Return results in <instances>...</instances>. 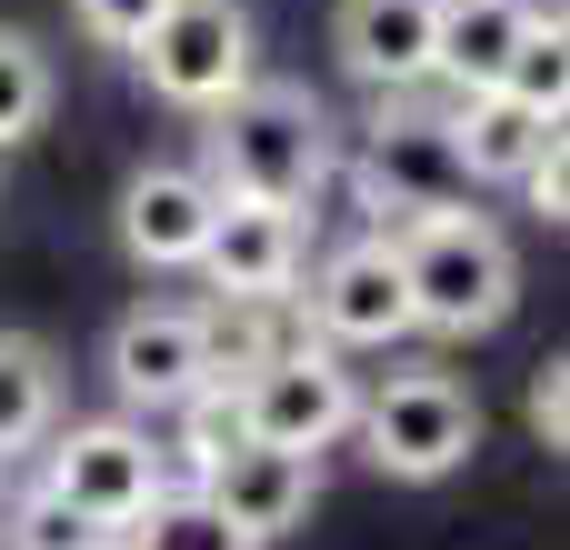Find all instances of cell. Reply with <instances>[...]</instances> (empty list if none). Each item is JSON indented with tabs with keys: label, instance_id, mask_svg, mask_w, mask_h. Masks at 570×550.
Wrapping results in <instances>:
<instances>
[{
	"label": "cell",
	"instance_id": "obj_7",
	"mask_svg": "<svg viewBox=\"0 0 570 550\" xmlns=\"http://www.w3.org/2000/svg\"><path fill=\"white\" fill-rule=\"evenodd\" d=\"M361 190H371V210H391V230L421 220V210L471 200V170L451 150V110H411V90H381L371 150H361Z\"/></svg>",
	"mask_w": 570,
	"mask_h": 550
},
{
	"label": "cell",
	"instance_id": "obj_22",
	"mask_svg": "<svg viewBox=\"0 0 570 550\" xmlns=\"http://www.w3.org/2000/svg\"><path fill=\"white\" fill-rule=\"evenodd\" d=\"M521 411H531V431L561 451L570 441V361H541V371H531V401H521Z\"/></svg>",
	"mask_w": 570,
	"mask_h": 550
},
{
	"label": "cell",
	"instance_id": "obj_1",
	"mask_svg": "<svg viewBox=\"0 0 570 550\" xmlns=\"http://www.w3.org/2000/svg\"><path fill=\"white\" fill-rule=\"evenodd\" d=\"M210 130V160H200V180L220 190V200H281V210H301L321 180H331V110L311 100V90H291V80H240L220 110H200Z\"/></svg>",
	"mask_w": 570,
	"mask_h": 550
},
{
	"label": "cell",
	"instance_id": "obj_19",
	"mask_svg": "<svg viewBox=\"0 0 570 550\" xmlns=\"http://www.w3.org/2000/svg\"><path fill=\"white\" fill-rule=\"evenodd\" d=\"M40 110H50V60H40V40H30V30H0V150L30 140Z\"/></svg>",
	"mask_w": 570,
	"mask_h": 550
},
{
	"label": "cell",
	"instance_id": "obj_16",
	"mask_svg": "<svg viewBox=\"0 0 570 550\" xmlns=\"http://www.w3.org/2000/svg\"><path fill=\"white\" fill-rule=\"evenodd\" d=\"M50 421H60V371H50V351L20 341V331H0V461L30 451V441H50Z\"/></svg>",
	"mask_w": 570,
	"mask_h": 550
},
{
	"label": "cell",
	"instance_id": "obj_11",
	"mask_svg": "<svg viewBox=\"0 0 570 550\" xmlns=\"http://www.w3.org/2000/svg\"><path fill=\"white\" fill-rule=\"evenodd\" d=\"M110 381H120L130 411H180L190 391H210L200 311H180V301H140V311L110 331Z\"/></svg>",
	"mask_w": 570,
	"mask_h": 550
},
{
	"label": "cell",
	"instance_id": "obj_23",
	"mask_svg": "<svg viewBox=\"0 0 570 550\" xmlns=\"http://www.w3.org/2000/svg\"><path fill=\"white\" fill-rule=\"evenodd\" d=\"M521 190H531V210H541V220H561V210H570V160H561V130H551V140L531 150Z\"/></svg>",
	"mask_w": 570,
	"mask_h": 550
},
{
	"label": "cell",
	"instance_id": "obj_15",
	"mask_svg": "<svg viewBox=\"0 0 570 550\" xmlns=\"http://www.w3.org/2000/svg\"><path fill=\"white\" fill-rule=\"evenodd\" d=\"M521 30H531V0H441L431 80H441V90H491Z\"/></svg>",
	"mask_w": 570,
	"mask_h": 550
},
{
	"label": "cell",
	"instance_id": "obj_20",
	"mask_svg": "<svg viewBox=\"0 0 570 550\" xmlns=\"http://www.w3.org/2000/svg\"><path fill=\"white\" fill-rule=\"evenodd\" d=\"M70 10H80V30L100 50H140V30L160 20V0H70Z\"/></svg>",
	"mask_w": 570,
	"mask_h": 550
},
{
	"label": "cell",
	"instance_id": "obj_2",
	"mask_svg": "<svg viewBox=\"0 0 570 550\" xmlns=\"http://www.w3.org/2000/svg\"><path fill=\"white\" fill-rule=\"evenodd\" d=\"M391 251H401V281H411V331L471 341V331H501L511 301H521V261H511L501 220H481L471 200L401 220Z\"/></svg>",
	"mask_w": 570,
	"mask_h": 550
},
{
	"label": "cell",
	"instance_id": "obj_8",
	"mask_svg": "<svg viewBox=\"0 0 570 550\" xmlns=\"http://www.w3.org/2000/svg\"><path fill=\"white\" fill-rule=\"evenodd\" d=\"M311 331H321L331 351H391V341H411V281H401L391 230L321 261V281H311Z\"/></svg>",
	"mask_w": 570,
	"mask_h": 550
},
{
	"label": "cell",
	"instance_id": "obj_4",
	"mask_svg": "<svg viewBox=\"0 0 570 550\" xmlns=\"http://www.w3.org/2000/svg\"><path fill=\"white\" fill-rule=\"evenodd\" d=\"M230 401H240V431L271 451H331L361 421V381L341 371L331 341H281L261 371L230 381Z\"/></svg>",
	"mask_w": 570,
	"mask_h": 550
},
{
	"label": "cell",
	"instance_id": "obj_6",
	"mask_svg": "<svg viewBox=\"0 0 570 550\" xmlns=\"http://www.w3.org/2000/svg\"><path fill=\"white\" fill-rule=\"evenodd\" d=\"M170 110H220L250 80V10L240 0H160V20L130 50Z\"/></svg>",
	"mask_w": 570,
	"mask_h": 550
},
{
	"label": "cell",
	"instance_id": "obj_9",
	"mask_svg": "<svg viewBox=\"0 0 570 550\" xmlns=\"http://www.w3.org/2000/svg\"><path fill=\"white\" fill-rule=\"evenodd\" d=\"M230 531H250V541H281V531H301L311 521V501H321V451H271V441H230L200 481H190Z\"/></svg>",
	"mask_w": 570,
	"mask_h": 550
},
{
	"label": "cell",
	"instance_id": "obj_13",
	"mask_svg": "<svg viewBox=\"0 0 570 550\" xmlns=\"http://www.w3.org/2000/svg\"><path fill=\"white\" fill-rule=\"evenodd\" d=\"M431 30H441V0H341V60L351 80L371 90H431Z\"/></svg>",
	"mask_w": 570,
	"mask_h": 550
},
{
	"label": "cell",
	"instance_id": "obj_12",
	"mask_svg": "<svg viewBox=\"0 0 570 550\" xmlns=\"http://www.w3.org/2000/svg\"><path fill=\"white\" fill-rule=\"evenodd\" d=\"M210 210H220V190H210L200 170L160 160V170H140V180L120 190V240H130L140 271H190L200 240H210Z\"/></svg>",
	"mask_w": 570,
	"mask_h": 550
},
{
	"label": "cell",
	"instance_id": "obj_17",
	"mask_svg": "<svg viewBox=\"0 0 570 550\" xmlns=\"http://www.w3.org/2000/svg\"><path fill=\"white\" fill-rule=\"evenodd\" d=\"M110 550H261V541H250V531H230L200 491H160L140 521H120V531H110Z\"/></svg>",
	"mask_w": 570,
	"mask_h": 550
},
{
	"label": "cell",
	"instance_id": "obj_21",
	"mask_svg": "<svg viewBox=\"0 0 570 550\" xmlns=\"http://www.w3.org/2000/svg\"><path fill=\"white\" fill-rule=\"evenodd\" d=\"M10 550H110V541H100L90 521H70V511H60L50 491H40V501L20 511V541H10Z\"/></svg>",
	"mask_w": 570,
	"mask_h": 550
},
{
	"label": "cell",
	"instance_id": "obj_5",
	"mask_svg": "<svg viewBox=\"0 0 570 550\" xmlns=\"http://www.w3.org/2000/svg\"><path fill=\"white\" fill-rule=\"evenodd\" d=\"M40 491H50L70 521H90V531L110 541L120 521H140V511L170 491V471H160L150 431H130V421H70V431H50Z\"/></svg>",
	"mask_w": 570,
	"mask_h": 550
},
{
	"label": "cell",
	"instance_id": "obj_14",
	"mask_svg": "<svg viewBox=\"0 0 570 550\" xmlns=\"http://www.w3.org/2000/svg\"><path fill=\"white\" fill-rule=\"evenodd\" d=\"M551 130H561V120H551V110H521L511 90H451V150H461L471 180H521Z\"/></svg>",
	"mask_w": 570,
	"mask_h": 550
},
{
	"label": "cell",
	"instance_id": "obj_10",
	"mask_svg": "<svg viewBox=\"0 0 570 550\" xmlns=\"http://www.w3.org/2000/svg\"><path fill=\"white\" fill-rule=\"evenodd\" d=\"M190 271H210L220 301H291L301 291V210H281V200H220Z\"/></svg>",
	"mask_w": 570,
	"mask_h": 550
},
{
	"label": "cell",
	"instance_id": "obj_18",
	"mask_svg": "<svg viewBox=\"0 0 570 550\" xmlns=\"http://www.w3.org/2000/svg\"><path fill=\"white\" fill-rule=\"evenodd\" d=\"M491 90H511L521 110H551V120H561V100H570V30L551 20V10H531V30L511 40V60H501Z\"/></svg>",
	"mask_w": 570,
	"mask_h": 550
},
{
	"label": "cell",
	"instance_id": "obj_3",
	"mask_svg": "<svg viewBox=\"0 0 570 550\" xmlns=\"http://www.w3.org/2000/svg\"><path fill=\"white\" fill-rule=\"evenodd\" d=\"M351 431L371 441V461L391 481H451L481 451V401L451 371H391L381 391H361V421Z\"/></svg>",
	"mask_w": 570,
	"mask_h": 550
}]
</instances>
